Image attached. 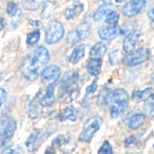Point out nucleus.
<instances>
[{"label":"nucleus","mask_w":154,"mask_h":154,"mask_svg":"<svg viewBox=\"0 0 154 154\" xmlns=\"http://www.w3.org/2000/svg\"><path fill=\"white\" fill-rule=\"evenodd\" d=\"M49 60L50 54L47 48L39 46L23 64L22 73L23 77L30 81L35 80L47 65Z\"/></svg>","instance_id":"1"},{"label":"nucleus","mask_w":154,"mask_h":154,"mask_svg":"<svg viewBox=\"0 0 154 154\" xmlns=\"http://www.w3.org/2000/svg\"><path fill=\"white\" fill-rule=\"evenodd\" d=\"M128 100L129 96L123 88H116L106 95L105 102L110 110L112 118H117L125 113L128 105Z\"/></svg>","instance_id":"2"},{"label":"nucleus","mask_w":154,"mask_h":154,"mask_svg":"<svg viewBox=\"0 0 154 154\" xmlns=\"http://www.w3.org/2000/svg\"><path fill=\"white\" fill-rule=\"evenodd\" d=\"M16 129L15 120L9 116H0V148H3L12 139Z\"/></svg>","instance_id":"3"},{"label":"nucleus","mask_w":154,"mask_h":154,"mask_svg":"<svg viewBox=\"0 0 154 154\" xmlns=\"http://www.w3.org/2000/svg\"><path fill=\"white\" fill-rule=\"evenodd\" d=\"M79 73L75 71H70L65 74L60 83V88L63 94L69 98H72V100L79 91Z\"/></svg>","instance_id":"4"},{"label":"nucleus","mask_w":154,"mask_h":154,"mask_svg":"<svg viewBox=\"0 0 154 154\" xmlns=\"http://www.w3.org/2000/svg\"><path fill=\"white\" fill-rule=\"evenodd\" d=\"M103 123V119L100 116H93L89 118L84 125L82 132L79 137L80 142H89L94 134L99 130L101 125Z\"/></svg>","instance_id":"5"},{"label":"nucleus","mask_w":154,"mask_h":154,"mask_svg":"<svg viewBox=\"0 0 154 154\" xmlns=\"http://www.w3.org/2000/svg\"><path fill=\"white\" fill-rule=\"evenodd\" d=\"M64 27L62 23L59 21H52L48 25L45 41L49 44H53L60 41L64 36Z\"/></svg>","instance_id":"6"},{"label":"nucleus","mask_w":154,"mask_h":154,"mask_svg":"<svg viewBox=\"0 0 154 154\" xmlns=\"http://www.w3.org/2000/svg\"><path fill=\"white\" fill-rule=\"evenodd\" d=\"M150 56V51L147 48H141L130 52L125 58H124L123 62L127 67H135L142 64Z\"/></svg>","instance_id":"7"},{"label":"nucleus","mask_w":154,"mask_h":154,"mask_svg":"<svg viewBox=\"0 0 154 154\" xmlns=\"http://www.w3.org/2000/svg\"><path fill=\"white\" fill-rule=\"evenodd\" d=\"M147 0H130L123 7V13L127 17H133L141 13L146 6Z\"/></svg>","instance_id":"8"},{"label":"nucleus","mask_w":154,"mask_h":154,"mask_svg":"<svg viewBox=\"0 0 154 154\" xmlns=\"http://www.w3.org/2000/svg\"><path fill=\"white\" fill-rule=\"evenodd\" d=\"M60 77V69L55 65L46 67L42 72V81L44 85H53Z\"/></svg>","instance_id":"9"},{"label":"nucleus","mask_w":154,"mask_h":154,"mask_svg":"<svg viewBox=\"0 0 154 154\" xmlns=\"http://www.w3.org/2000/svg\"><path fill=\"white\" fill-rule=\"evenodd\" d=\"M122 31L121 28L117 25H106V26H102L98 30V36L100 39L104 41H111L116 38L119 34H121Z\"/></svg>","instance_id":"10"},{"label":"nucleus","mask_w":154,"mask_h":154,"mask_svg":"<svg viewBox=\"0 0 154 154\" xmlns=\"http://www.w3.org/2000/svg\"><path fill=\"white\" fill-rule=\"evenodd\" d=\"M141 36V32L137 30H133L127 33V35L125 37L123 42V48L126 52H131L134 50L139 37Z\"/></svg>","instance_id":"11"},{"label":"nucleus","mask_w":154,"mask_h":154,"mask_svg":"<svg viewBox=\"0 0 154 154\" xmlns=\"http://www.w3.org/2000/svg\"><path fill=\"white\" fill-rule=\"evenodd\" d=\"M54 101H55V95H54L53 85H50L48 86L44 95L40 98L39 104L43 107H49L54 103Z\"/></svg>","instance_id":"12"},{"label":"nucleus","mask_w":154,"mask_h":154,"mask_svg":"<svg viewBox=\"0 0 154 154\" xmlns=\"http://www.w3.org/2000/svg\"><path fill=\"white\" fill-rule=\"evenodd\" d=\"M42 134L41 133L40 130H35L30 136L29 138L27 139L26 141V147L28 149V151L30 152H33L35 151L39 144L41 143L40 142L42 141Z\"/></svg>","instance_id":"13"},{"label":"nucleus","mask_w":154,"mask_h":154,"mask_svg":"<svg viewBox=\"0 0 154 154\" xmlns=\"http://www.w3.org/2000/svg\"><path fill=\"white\" fill-rule=\"evenodd\" d=\"M107 51V47L104 42H97L96 43L91 49H90V52L89 55L91 57V59H102L103 56L106 53Z\"/></svg>","instance_id":"14"},{"label":"nucleus","mask_w":154,"mask_h":154,"mask_svg":"<svg viewBox=\"0 0 154 154\" xmlns=\"http://www.w3.org/2000/svg\"><path fill=\"white\" fill-rule=\"evenodd\" d=\"M102 69V60L100 59H91L87 65V70L91 76H98Z\"/></svg>","instance_id":"15"},{"label":"nucleus","mask_w":154,"mask_h":154,"mask_svg":"<svg viewBox=\"0 0 154 154\" xmlns=\"http://www.w3.org/2000/svg\"><path fill=\"white\" fill-rule=\"evenodd\" d=\"M114 10V6L110 4H106L101 5L93 14V18L95 21H103L106 19L107 14Z\"/></svg>","instance_id":"16"},{"label":"nucleus","mask_w":154,"mask_h":154,"mask_svg":"<svg viewBox=\"0 0 154 154\" xmlns=\"http://www.w3.org/2000/svg\"><path fill=\"white\" fill-rule=\"evenodd\" d=\"M78 114L79 110L74 107V106H69L67 107L60 115V121H66V120H70V121H76L78 118Z\"/></svg>","instance_id":"17"},{"label":"nucleus","mask_w":154,"mask_h":154,"mask_svg":"<svg viewBox=\"0 0 154 154\" xmlns=\"http://www.w3.org/2000/svg\"><path fill=\"white\" fill-rule=\"evenodd\" d=\"M85 51H86V46L84 44H79L78 45L73 51L71 52L69 56V61L73 64L78 63L79 60H82V58L85 55Z\"/></svg>","instance_id":"18"},{"label":"nucleus","mask_w":154,"mask_h":154,"mask_svg":"<svg viewBox=\"0 0 154 154\" xmlns=\"http://www.w3.org/2000/svg\"><path fill=\"white\" fill-rule=\"evenodd\" d=\"M133 96L140 101H148L154 98V89L152 88H146L144 90H136Z\"/></svg>","instance_id":"19"},{"label":"nucleus","mask_w":154,"mask_h":154,"mask_svg":"<svg viewBox=\"0 0 154 154\" xmlns=\"http://www.w3.org/2000/svg\"><path fill=\"white\" fill-rule=\"evenodd\" d=\"M83 10H84V5L80 3H76L71 7L67 8V10L65 11V17L68 20L73 19L79 14H80Z\"/></svg>","instance_id":"20"},{"label":"nucleus","mask_w":154,"mask_h":154,"mask_svg":"<svg viewBox=\"0 0 154 154\" xmlns=\"http://www.w3.org/2000/svg\"><path fill=\"white\" fill-rule=\"evenodd\" d=\"M145 115L143 114L134 115L128 122V127L130 129H137L141 127L145 123Z\"/></svg>","instance_id":"21"},{"label":"nucleus","mask_w":154,"mask_h":154,"mask_svg":"<svg viewBox=\"0 0 154 154\" xmlns=\"http://www.w3.org/2000/svg\"><path fill=\"white\" fill-rule=\"evenodd\" d=\"M76 31H77L80 40H83V39L87 38L89 35V33L91 32V27H90V24L88 23L84 22V23H80L76 28Z\"/></svg>","instance_id":"22"},{"label":"nucleus","mask_w":154,"mask_h":154,"mask_svg":"<svg viewBox=\"0 0 154 154\" xmlns=\"http://www.w3.org/2000/svg\"><path fill=\"white\" fill-rule=\"evenodd\" d=\"M43 0H23V6L26 10H35L42 3Z\"/></svg>","instance_id":"23"},{"label":"nucleus","mask_w":154,"mask_h":154,"mask_svg":"<svg viewBox=\"0 0 154 154\" xmlns=\"http://www.w3.org/2000/svg\"><path fill=\"white\" fill-rule=\"evenodd\" d=\"M40 37H41L40 31H39V30H35V31L30 32V33L27 35L26 42H27V44H29V45H31V46L35 45V44L39 42Z\"/></svg>","instance_id":"24"},{"label":"nucleus","mask_w":154,"mask_h":154,"mask_svg":"<svg viewBox=\"0 0 154 154\" xmlns=\"http://www.w3.org/2000/svg\"><path fill=\"white\" fill-rule=\"evenodd\" d=\"M54 11V5L51 2H46L43 5V8L42 11V17L43 19L49 18Z\"/></svg>","instance_id":"25"},{"label":"nucleus","mask_w":154,"mask_h":154,"mask_svg":"<svg viewBox=\"0 0 154 154\" xmlns=\"http://www.w3.org/2000/svg\"><path fill=\"white\" fill-rule=\"evenodd\" d=\"M118 20H119V14H118L117 12L115 11V10L110 11V12L107 14V15H106V19H105L106 23L107 24H110V25L117 24Z\"/></svg>","instance_id":"26"},{"label":"nucleus","mask_w":154,"mask_h":154,"mask_svg":"<svg viewBox=\"0 0 154 154\" xmlns=\"http://www.w3.org/2000/svg\"><path fill=\"white\" fill-rule=\"evenodd\" d=\"M67 41L71 45H75L79 41H81L80 38H79V34H78V32H77V31H76V29L75 30H72V31H70L69 32V34L67 36Z\"/></svg>","instance_id":"27"},{"label":"nucleus","mask_w":154,"mask_h":154,"mask_svg":"<svg viewBox=\"0 0 154 154\" xmlns=\"http://www.w3.org/2000/svg\"><path fill=\"white\" fill-rule=\"evenodd\" d=\"M6 13L10 16H15L18 13V6L14 2H8L6 5Z\"/></svg>","instance_id":"28"},{"label":"nucleus","mask_w":154,"mask_h":154,"mask_svg":"<svg viewBox=\"0 0 154 154\" xmlns=\"http://www.w3.org/2000/svg\"><path fill=\"white\" fill-rule=\"evenodd\" d=\"M3 154H14V153H23V149L21 146L15 144V145H11L7 148H5L3 152Z\"/></svg>","instance_id":"29"},{"label":"nucleus","mask_w":154,"mask_h":154,"mask_svg":"<svg viewBox=\"0 0 154 154\" xmlns=\"http://www.w3.org/2000/svg\"><path fill=\"white\" fill-rule=\"evenodd\" d=\"M65 143H66V138L62 134H60L52 141L51 147H52V149H56V148H59L61 145H63Z\"/></svg>","instance_id":"30"},{"label":"nucleus","mask_w":154,"mask_h":154,"mask_svg":"<svg viewBox=\"0 0 154 154\" xmlns=\"http://www.w3.org/2000/svg\"><path fill=\"white\" fill-rule=\"evenodd\" d=\"M120 55H121V52L119 51H114L113 52H111L108 57L110 63L112 65L117 64L120 61Z\"/></svg>","instance_id":"31"},{"label":"nucleus","mask_w":154,"mask_h":154,"mask_svg":"<svg viewBox=\"0 0 154 154\" xmlns=\"http://www.w3.org/2000/svg\"><path fill=\"white\" fill-rule=\"evenodd\" d=\"M98 153L100 154H111L113 153V147L111 146L110 143L106 141L100 150L98 151Z\"/></svg>","instance_id":"32"},{"label":"nucleus","mask_w":154,"mask_h":154,"mask_svg":"<svg viewBox=\"0 0 154 154\" xmlns=\"http://www.w3.org/2000/svg\"><path fill=\"white\" fill-rule=\"evenodd\" d=\"M97 89V81H94L90 86H88V87L87 88V89H86V94H85V98H86L87 97H88L89 95L95 93Z\"/></svg>","instance_id":"33"},{"label":"nucleus","mask_w":154,"mask_h":154,"mask_svg":"<svg viewBox=\"0 0 154 154\" xmlns=\"http://www.w3.org/2000/svg\"><path fill=\"white\" fill-rule=\"evenodd\" d=\"M144 111L146 116H148L149 117H153L154 116V102L149 103L145 107H144Z\"/></svg>","instance_id":"34"},{"label":"nucleus","mask_w":154,"mask_h":154,"mask_svg":"<svg viewBox=\"0 0 154 154\" xmlns=\"http://www.w3.org/2000/svg\"><path fill=\"white\" fill-rule=\"evenodd\" d=\"M138 143L136 137L134 135H131L130 137H128L126 140H125V146L127 147H130V146H134L135 145L136 143Z\"/></svg>","instance_id":"35"},{"label":"nucleus","mask_w":154,"mask_h":154,"mask_svg":"<svg viewBox=\"0 0 154 154\" xmlns=\"http://www.w3.org/2000/svg\"><path fill=\"white\" fill-rule=\"evenodd\" d=\"M6 97V92L4 88H0V106L3 105V103L5 102Z\"/></svg>","instance_id":"36"},{"label":"nucleus","mask_w":154,"mask_h":154,"mask_svg":"<svg viewBox=\"0 0 154 154\" xmlns=\"http://www.w3.org/2000/svg\"><path fill=\"white\" fill-rule=\"evenodd\" d=\"M148 17L150 18L151 21L154 22V5L149 9V11H148Z\"/></svg>","instance_id":"37"},{"label":"nucleus","mask_w":154,"mask_h":154,"mask_svg":"<svg viewBox=\"0 0 154 154\" xmlns=\"http://www.w3.org/2000/svg\"><path fill=\"white\" fill-rule=\"evenodd\" d=\"M29 23L33 26V27H37L39 24H40V22L39 21H35V20H32V19H29Z\"/></svg>","instance_id":"38"},{"label":"nucleus","mask_w":154,"mask_h":154,"mask_svg":"<svg viewBox=\"0 0 154 154\" xmlns=\"http://www.w3.org/2000/svg\"><path fill=\"white\" fill-rule=\"evenodd\" d=\"M4 26H5V22H4V19H3V18H0V32L3 30Z\"/></svg>","instance_id":"39"},{"label":"nucleus","mask_w":154,"mask_h":154,"mask_svg":"<svg viewBox=\"0 0 154 154\" xmlns=\"http://www.w3.org/2000/svg\"><path fill=\"white\" fill-rule=\"evenodd\" d=\"M100 2L103 3L104 5H106V4H109L110 3V0H100Z\"/></svg>","instance_id":"40"},{"label":"nucleus","mask_w":154,"mask_h":154,"mask_svg":"<svg viewBox=\"0 0 154 154\" xmlns=\"http://www.w3.org/2000/svg\"><path fill=\"white\" fill-rule=\"evenodd\" d=\"M125 0H116V3H122V2H124Z\"/></svg>","instance_id":"41"},{"label":"nucleus","mask_w":154,"mask_h":154,"mask_svg":"<svg viewBox=\"0 0 154 154\" xmlns=\"http://www.w3.org/2000/svg\"><path fill=\"white\" fill-rule=\"evenodd\" d=\"M152 80H153V82H154V74L152 75Z\"/></svg>","instance_id":"42"},{"label":"nucleus","mask_w":154,"mask_h":154,"mask_svg":"<svg viewBox=\"0 0 154 154\" xmlns=\"http://www.w3.org/2000/svg\"><path fill=\"white\" fill-rule=\"evenodd\" d=\"M0 79H1V78H0Z\"/></svg>","instance_id":"43"}]
</instances>
